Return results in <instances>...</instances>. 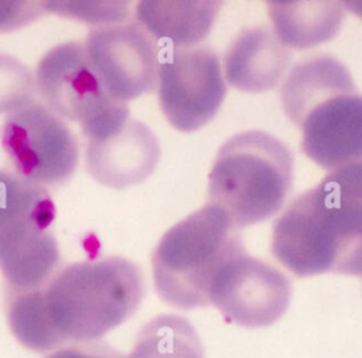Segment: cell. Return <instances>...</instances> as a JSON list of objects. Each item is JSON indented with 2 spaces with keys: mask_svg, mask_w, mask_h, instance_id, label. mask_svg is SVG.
Segmentation results:
<instances>
[{
  "mask_svg": "<svg viewBox=\"0 0 362 358\" xmlns=\"http://www.w3.org/2000/svg\"><path fill=\"white\" fill-rule=\"evenodd\" d=\"M41 1H0V31H13L42 14Z\"/></svg>",
  "mask_w": 362,
  "mask_h": 358,
  "instance_id": "21",
  "label": "cell"
},
{
  "mask_svg": "<svg viewBox=\"0 0 362 358\" xmlns=\"http://www.w3.org/2000/svg\"><path fill=\"white\" fill-rule=\"evenodd\" d=\"M58 263V243L48 229L27 228L0 238V270L8 291L45 287Z\"/></svg>",
  "mask_w": 362,
  "mask_h": 358,
  "instance_id": "13",
  "label": "cell"
},
{
  "mask_svg": "<svg viewBox=\"0 0 362 358\" xmlns=\"http://www.w3.org/2000/svg\"><path fill=\"white\" fill-rule=\"evenodd\" d=\"M35 78L17 58L0 52V113H13L34 102Z\"/></svg>",
  "mask_w": 362,
  "mask_h": 358,
  "instance_id": "19",
  "label": "cell"
},
{
  "mask_svg": "<svg viewBox=\"0 0 362 358\" xmlns=\"http://www.w3.org/2000/svg\"><path fill=\"white\" fill-rule=\"evenodd\" d=\"M34 78L47 106L59 117L78 122L86 140L106 136L130 117L126 103L112 99L102 88L83 42L52 47L40 59Z\"/></svg>",
  "mask_w": 362,
  "mask_h": 358,
  "instance_id": "5",
  "label": "cell"
},
{
  "mask_svg": "<svg viewBox=\"0 0 362 358\" xmlns=\"http://www.w3.org/2000/svg\"><path fill=\"white\" fill-rule=\"evenodd\" d=\"M158 103L165 119L181 132L206 125L219 110L226 83L218 55L206 48H175L158 65Z\"/></svg>",
  "mask_w": 362,
  "mask_h": 358,
  "instance_id": "8",
  "label": "cell"
},
{
  "mask_svg": "<svg viewBox=\"0 0 362 358\" xmlns=\"http://www.w3.org/2000/svg\"><path fill=\"white\" fill-rule=\"evenodd\" d=\"M301 129V150L327 171L362 164V95L348 75L286 112Z\"/></svg>",
  "mask_w": 362,
  "mask_h": 358,
  "instance_id": "6",
  "label": "cell"
},
{
  "mask_svg": "<svg viewBox=\"0 0 362 358\" xmlns=\"http://www.w3.org/2000/svg\"><path fill=\"white\" fill-rule=\"evenodd\" d=\"M160 160V144L141 122L129 117L103 137L86 140L88 173L110 188H124L146 180Z\"/></svg>",
  "mask_w": 362,
  "mask_h": 358,
  "instance_id": "11",
  "label": "cell"
},
{
  "mask_svg": "<svg viewBox=\"0 0 362 358\" xmlns=\"http://www.w3.org/2000/svg\"><path fill=\"white\" fill-rule=\"evenodd\" d=\"M55 214V204L44 187L0 170V238L27 228L48 229Z\"/></svg>",
  "mask_w": 362,
  "mask_h": 358,
  "instance_id": "16",
  "label": "cell"
},
{
  "mask_svg": "<svg viewBox=\"0 0 362 358\" xmlns=\"http://www.w3.org/2000/svg\"><path fill=\"white\" fill-rule=\"evenodd\" d=\"M41 290L8 291L7 321L14 337L27 348L45 352L62 345L45 316Z\"/></svg>",
  "mask_w": 362,
  "mask_h": 358,
  "instance_id": "18",
  "label": "cell"
},
{
  "mask_svg": "<svg viewBox=\"0 0 362 358\" xmlns=\"http://www.w3.org/2000/svg\"><path fill=\"white\" fill-rule=\"evenodd\" d=\"M243 250L238 228L221 208L208 202L158 241L151 256L156 291L180 310L205 307L219 269Z\"/></svg>",
  "mask_w": 362,
  "mask_h": 358,
  "instance_id": "4",
  "label": "cell"
},
{
  "mask_svg": "<svg viewBox=\"0 0 362 358\" xmlns=\"http://www.w3.org/2000/svg\"><path fill=\"white\" fill-rule=\"evenodd\" d=\"M273 31L288 48H310L329 41L344 21L338 1H269Z\"/></svg>",
  "mask_w": 362,
  "mask_h": 358,
  "instance_id": "15",
  "label": "cell"
},
{
  "mask_svg": "<svg viewBox=\"0 0 362 358\" xmlns=\"http://www.w3.org/2000/svg\"><path fill=\"white\" fill-rule=\"evenodd\" d=\"M290 58V48L280 41L273 30L267 27L246 28L226 50L225 78L239 91H269L284 75Z\"/></svg>",
  "mask_w": 362,
  "mask_h": 358,
  "instance_id": "12",
  "label": "cell"
},
{
  "mask_svg": "<svg viewBox=\"0 0 362 358\" xmlns=\"http://www.w3.org/2000/svg\"><path fill=\"white\" fill-rule=\"evenodd\" d=\"M44 11L90 24L124 23L129 6L124 1H41Z\"/></svg>",
  "mask_w": 362,
  "mask_h": 358,
  "instance_id": "20",
  "label": "cell"
},
{
  "mask_svg": "<svg viewBox=\"0 0 362 358\" xmlns=\"http://www.w3.org/2000/svg\"><path fill=\"white\" fill-rule=\"evenodd\" d=\"M1 146L16 174L37 184L57 185L76 170V137L47 105L33 102L10 113L0 132Z\"/></svg>",
  "mask_w": 362,
  "mask_h": 358,
  "instance_id": "7",
  "label": "cell"
},
{
  "mask_svg": "<svg viewBox=\"0 0 362 358\" xmlns=\"http://www.w3.org/2000/svg\"><path fill=\"white\" fill-rule=\"evenodd\" d=\"M41 294L48 323L62 344L90 342L133 316L144 282L136 263L109 256L57 270Z\"/></svg>",
  "mask_w": 362,
  "mask_h": 358,
  "instance_id": "2",
  "label": "cell"
},
{
  "mask_svg": "<svg viewBox=\"0 0 362 358\" xmlns=\"http://www.w3.org/2000/svg\"><path fill=\"white\" fill-rule=\"evenodd\" d=\"M290 279L245 250L230 258L209 287V303L226 323L257 328L274 324L288 308Z\"/></svg>",
  "mask_w": 362,
  "mask_h": 358,
  "instance_id": "10",
  "label": "cell"
},
{
  "mask_svg": "<svg viewBox=\"0 0 362 358\" xmlns=\"http://www.w3.org/2000/svg\"><path fill=\"white\" fill-rule=\"evenodd\" d=\"M221 10L219 1H140L137 23L158 41L191 47L204 40Z\"/></svg>",
  "mask_w": 362,
  "mask_h": 358,
  "instance_id": "14",
  "label": "cell"
},
{
  "mask_svg": "<svg viewBox=\"0 0 362 358\" xmlns=\"http://www.w3.org/2000/svg\"><path fill=\"white\" fill-rule=\"evenodd\" d=\"M127 358H204V347L187 318L160 314L139 331Z\"/></svg>",
  "mask_w": 362,
  "mask_h": 358,
  "instance_id": "17",
  "label": "cell"
},
{
  "mask_svg": "<svg viewBox=\"0 0 362 358\" xmlns=\"http://www.w3.org/2000/svg\"><path fill=\"white\" fill-rule=\"evenodd\" d=\"M291 181L288 147L266 132H242L216 154L208 178V202L221 208L239 229L277 214Z\"/></svg>",
  "mask_w": 362,
  "mask_h": 358,
  "instance_id": "3",
  "label": "cell"
},
{
  "mask_svg": "<svg viewBox=\"0 0 362 358\" xmlns=\"http://www.w3.org/2000/svg\"><path fill=\"white\" fill-rule=\"evenodd\" d=\"M47 358H122V355L102 342H74L62 347Z\"/></svg>",
  "mask_w": 362,
  "mask_h": 358,
  "instance_id": "22",
  "label": "cell"
},
{
  "mask_svg": "<svg viewBox=\"0 0 362 358\" xmlns=\"http://www.w3.org/2000/svg\"><path fill=\"white\" fill-rule=\"evenodd\" d=\"M83 48L90 68L112 99L126 103L156 88L158 47L137 21L99 25L89 31Z\"/></svg>",
  "mask_w": 362,
  "mask_h": 358,
  "instance_id": "9",
  "label": "cell"
},
{
  "mask_svg": "<svg viewBox=\"0 0 362 358\" xmlns=\"http://www.w3.org/2000/svg\"><path fill=\"white\" fill-rule=\"evenodd\" d=\"M270 249L298 277L362 276V164L329 171L294 198L273 225Z\"/></svg>",
  "mask_w": 362,
  "mask_h": 358,
  "instance_id": "1",
  "label": "cell"
},
{
  "mask_svg": "<svg viewBox=\"0 0 362 358\" xmlns=\"http://www.w3.org/2000/svg\"><path fill=\"white\" fill-rule=\"evenodd\" d=\"M344 6L346 4L354 13H358L361 17H362V3H356V1H346V3H342Z\"/></svg>",
  "mask_w": 362,
  "mask_h": 358,
  "instance_id": "23",
  "label": "cell"
}]
</instances>
